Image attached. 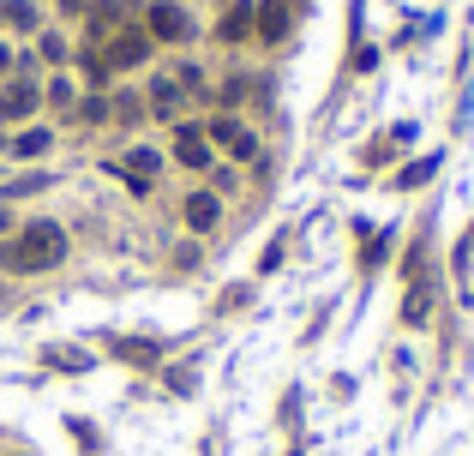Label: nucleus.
Instances as JSON below:
<instances>
[{"label":"nucleus","instance_id":"obj_17","mask_svg":"<svg viewBox=\"0 0 474 456\" xmlns=\"http://www.w3.org/2000/svg\"><path fill=\"white\" fill-rule=\"evenodd\" d=\"M43 60H48V67H67V36L48 30V36H43Z\"/></svg>","mask_w":474,"mask_h":456},{"label":"nucleus","instance_id":"obj_9","mask_svg":"<svg viewBox=\"0 0 474 456\" xmlns=\"http://www.w3.org/2000/svg\"><path fill=\"white\" fill-rule=\"evenodd\" d=\"M252 25H259V43H283V30H288V0H264Z\"/></svg>","mask_w":474,"mask_h":456},{"label":"nucleus","instance_id":"obj_7","mask_svg":"<svg viewBox=\"0 0 474 456\" xmlns=\"http://www.w3.org/2000/svg\"><path fill=\"white\" fill-rule=\"evenodd\" d=\"M48 150H55V132L48 127H36V120H30V127H18L13 139H6V157H48Z\"/></svg>","mask_w":474,"mask_h":456},{"label":"nucleus","instance_id":"obj_5","mask_svg":"<svg viewBox=\"0 0 474 456\" xmlns=\"http://www.w3.org/2000/svg\"><path fill=\"white\" fill-rule=\"evenodd\" d=\"M36 102H43V90L30 85V78H13V85L0 90V120H30Z\"/></svg>","mask_w":474,"mask_h":456},{"label":"nucleus","instance_id":"obj_8","mask_svg":"<svg viewBox=\"0 0 474 456\" xmlns=\"http://www.w3.org/2000/svg\"><path fill=\"white\" fill-rule=\"evenodd\" d=\"M180 97H187V90H180V78H157V85H150V97H144V114L174 120V114H180Z\"/></svg>","mask_w":474,"mask_h":456},{"label":"nucleus","instance_id":"obj_13","mask_svg":"<svg viewBox=\"0 0 474 456\" xmlns=\"http://www.w3.org/2000/svg\"><path fill=\"white\" fill-rule=\"evenodd\" d=\"M48 367H60V372H85L90 367V355H85V348H48Z\"/></svg>","mask_w":474,"mask_h":456},{"label":"nucleus","instance_id":"obj_6","mask_svg":"<svg viewBox=\"0 0 474 456\" xmlns=\"http://www.w3.org/2000/svg\"><path fill=\"white\" fill-rule=\"evenodd\" d=\"M174 139H180L174 144V162H180V169H192V174L211 169V139H204V127H180Z\"/></svg>","mask_w":474,"mask_h":456},{"label":"nucleus","instance_id":"obj_14","mask_svg":"<svg viewBox=\"0 0 474 456\" xmlns=\"http://www.w3.org/2000/svg\"><path fill=\"white\" fill-rule=\"evenodd\" d=\"M43 186H55V181H48V174L36 169V174H18L13 186H0V199H25V192H43Z\"/></svg>","mask_w":474,"mask_h":456},{"label":"nucleus","instance_id":"obj_2","mask_svg":"<svg viewBox=\"0 0 474 456\" xmlns=\"http://www.w3.org/2000/svg\"><path fill=\"white\" fill-rule=\"evenodd\" d=\"M150 30L144 25H115L108 30V36H102V60H108V72L115 67H144V60H150Z\"/></svg>","mask_w":474,"mask_h":456},{"label":"nucleus","instance_id":"obj_22","mask_svg":"<svg viewBox=\"0 0 474 456\" xmlns=\"http://www.w3.org/2000/svg\"><path fill=\"white\" fill-rule=\"evenodd\" d=\"M6 228H13V216H6V211H0V234H6Z\"/></svg>","mask_w":474,"mask_h":456},{"label":"nucleus","instance_id":"obj_4","mask_svg":"<svg viewBox=\"0 0 474 456\" xmlns=\"http://www.w3.org/2000/svg\"><path fill=\"white\" fill-rule=\"evenodd\" d=\"M216 216H222V199H216V192H187V199H180V223H187L192 234H211Z\"/></svg>","mask_w":474,"mask_h":456},{"label":"nucleus","instance_id":"obj_15","mask_svg":"<svg viewBox=\"0 0 474 456\" xmlns=\"http://www.w3.org/2000/svg\"><path fill=\"white\" fill-rule=\"evenodd\" d=\"M115 355L120 360H157L162 348H157V342H115Z\"/></svg>","mask_w":474,"mask_h":456},{"label":"nucleus","instance_id":"obj_3","mask_svg":"<svg viewBox=\"0 0 474 456\" xmlns=\"http://www.w3.org/2000/svg\"><path fill=\"white\" fill-rule=\"evenodd\" d=\"M144 30H150V43H187V13L180 6H169V0H157L150 13H144Z\"/></svg>","mask_w":474,"mask_h":456},{"label":"nucleus","instance_id":"obj_20","mask_svg":"<svg viewBox=\"0 0 474 456\" xmlns=\"http://www.w3.org/2000/svg\"><path fill=\"white\" fill-rule=\"evenodd\" d=\"M60 13H90V0H60Z\"/></svg>","mask_w":474,"mask_h":456},{"label":"nucleus","instance_id":"obj_11","mask_svg":"<svg viewBox=\"0 0 474 456\" xmlns=\"http://www.w3.org/2000/svg\"><path fill=\"white\" fill-rule=\"evenodd\" d=\"M0 30H36V6L30 0H0Z\"/></svg>","mask_w":474,"mask_h":456},{"label":"nucleus","instance_id":"obj_1","mask_svg":"<svg viewBox=\"0 0 474 456\" xmlns=\"http://www.w3.org/2000/svg\"><path fill=\"white\" fill-rule=\"evenodd\" d=\"M67 253H72V241L60 223H25V228H13V241H0V271H18V276L60 271Z\"/></svg>","mask_w":474,"mask_h":456},{"label":"nucleus","instance_id":"obj_12","mask_svg":"<svg viewBox=\"0 0 474 456\" xmlns=\"http://www.w3.org/2000/svg\"><path fill=\"white\" fill-rule=\"evenodd\" d=\"M222 150H229V157H234V162H252V157H259V132H246V127H234V139H229V144H222Z\"/></svg>","mask_w":474,"mask_h":456},{"label":"nucleus","instance_id":"obj_18","mask_svg":"<svg viewBox=\"0 0 474 456\" xmlns=\"http://www.w3.org/2000/svg\"><path fill=\"white\" fill-rule=\"evenodd\" d=\"M43 97L55 102V109H78V97H72V85H67V78H55V85H48Z\"/></svg>","mask_w":474,"mask_h":456},{"label":"nucleus","instance_id":"obj_21","mask_svg":"<svg viewBox=\"0 0 474 456\" xmlns=\"http://www.w3.org/2000/svg\"><path fill=\"white\" fill-rule=\"evenodd\" d=\"M6 67H13V48H6V43H0V72H6Z\"/></svg>","mask_w":474,"mask_h":456},{"label":"nucleus","instance_id":"obj_19","mask_svg":"<svg viewBox=\"0 0 474 456\" xmlns=\"http://www.w3.org/2000/svg\"><path fill=\"white\" fill-rule=\"evenodd\" d=\"M108 114H120V120H144V102L139 97H115V102H108Z\"/></svg>","mask_w":474,"mask_h":456},{"label":"nucleus","instance_id":"obj_10","mask_svg":"<svg viewBox=\"0 0 474 456\" xmlns=\"http://www.w3.org/2000/svg\"><path fill=\"white\" fill-rule=\"evenodd\" d=\"M246 30H252V6L241 0V6H234V13L216 25V43H222V48H229V43H246Z\"/></svg>","mask_w":474,"mask_h":456},{"label":"nucleus","instance_id":"obj_16","mask_svg":"<svg viewBox=\"0 0 474 456\" xmlns=\"http://www.w3.org/2000/svg\"><path fill=\"white\" fill-rule=\"evenodd\" d=\"M78 120H90V127L108 120V97H102V90H97V97H85V102H78Z\"/></svg>","mask_w":474,"mask_h":456}]
</instances>
